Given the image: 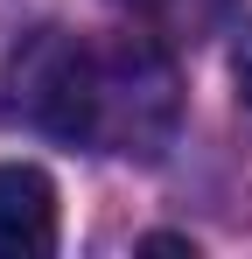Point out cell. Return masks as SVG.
I'll use <instances>...</instances> for the list:
<instances>
[{
  "instance_id": "1",
  "label": "cell",
  "mask_w": 252,
  "mask_h": 259,
  "mask_svg": "<svg viewBox=\"0 0 252 259\" xmlns=\"http://www.w3.org/2000/svg\"><path fill=\"white\" fill-rule=\"evenodd\" d=\"M0 91H7L0 98L7 119L49 133L63 147L126 154V161H154L182 119V84H175L168 42L140 28H126V35L35 28L14 42Z\"/></svg>"
},
{
  "instance_id": "4",
  "label": "cell",
  "mask_w": 252,
  "mask_h": 259,
  "mask_svg": "<svg viewBox=\"0 0 252 259\" xmlns=\"http://www.w3.org/2000/svg\"><path fill=\"white\" fill-rule=\"evenodd\" d=\"M231 77H238V98L252 105V14L238 21V35H231Z\"/></svg>"
},
{
  "instance_id": "2",
  "label": "cell",
  "mask_w": 252,
  "mask_h": 259,
  "mask_svg": "<svg viewBox=\"0 0 252 259\" xmlns=\"http://www.w3.org/2000/svg\"><path fill=\"white\" fill-rule=\"evenodd\" d=\"M56 245V189L42 168H0V259H42Z\"/></svg>"
},
{
  "instance_id": "3",
  "label": "cell",
  "mask_w": 252,
  "mask_h": 259,
  "mask_svg": "<svg viewBox=\"0 0 252 259\" xmlns=\"http://www.w3.org/2000/svg\"><path fill=\"white\" fill-rule=\"evenodd\" d=\"M112 7L126 14V28H140V35H154V42H168V49H182V42L217 35L238 0H112Z\"/></svg>"
}]
</instances>
